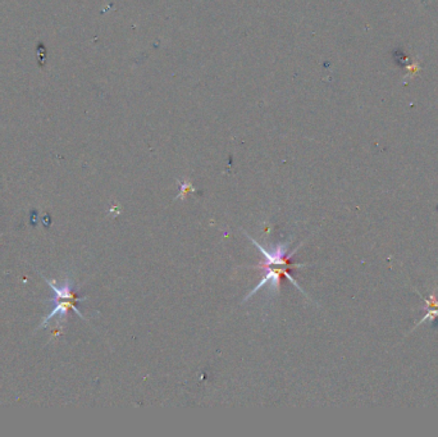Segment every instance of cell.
Returning a JSON list of instances; mask_svg holds the SVG:
<instances>
[{
	"mask_svg": "<svg viewBox=\"0 0 438 437\" xmlns=\"http://www.w3.org/2000/svg\"><path fill=\"white\" fill-rule=\"evenodd\" d=\"M246 236L248 237V240L253 242V244L255 245V246L258 247V250H259L260 253L263 254V257H264V263L259 264V266H257V268H262L265 269V276L264 278L262 279V281L259 282V284L257 285V286L254 287V289L250 291V293L247 294V295L245 296V299H243V301L248 300V299L252 298V296H254L255 294H257V291H259L262 287L264 286H269L270 290H274L275 293H278V290H279V285H280V278H282V276L287 277L289 278V281L292 282V285L294 286H296L297 289L301 291L302 294H304L305 296H306V293H305L304 290L301 289V286H300L299 284L296 282V279L292 278L291 274L289 273L290 269L294 268V267H305L306 264H292L289 263V259L292 257V255L295 254V253L297 252V250L300 249V246L301 245H299V246L296 247L295 250H292L291 253H290L289 247L290 244L289 242H286V244H282V245H277L275 246V249L273 250H267L264 249L263 246H260L259 242L257 241V240H254L253 237L248 236L247 234H246Z\"/></svg>",
	"mask_w": 438,
	"mask_h": 437,
	"instance_id": "6da1fadb",
	"label": "cell"
},
{
	"mask_svg": "<svg viewBox=\"0 0 438 437\" xmlns=\"http://www.w3.org/2000/svg\"><path fill=\"white\" fill-rule=\"evenodd\" d=\"M46 282H48L49 286L53 289L54 291V295H55V298H54V304H55V306H54L53 310L50 311V313L46 316V318L44 319L43 325H41V327H45V326H48L49 321L50 319H53L54 317H59V319H61L63 317L66 316V313H67L70 309H72L73 311H75L77 316H80L81 318H83V316L81 314V311L78 310L77 308H76V301H82L85 300L86 298H77V296L75 295V294L72 293V285H71V282L68 281V279H66L65 284L63 285H59V286H56L55 282L54 281H49V279H46Z\"/></svg>",
	"mask_w": 438,
	"mask_h": 437,
	"instance_id": "7a4b0ae2",
	"label": "cell"
},
{
	"mask_svg": "<svg viewBox=\"0 0 438 437\" xmlns=\"http://www.w3.org/2000/svg\"><path fill=\"white\" fill-rule=\"evenodd\" d=\"M424 301H425V310H427V316H425L424 318L420 321V323L424 322V321H427V319H429V321H433V319L437 318L438 317V299H437V296H435L434 294H432L429 298L424 299Z\"/></svg>",
	"mask_w": 438,
	"mask_h": 437,
	"instance_id": "3957f363",
	"label": "cell"
}]
</instances>
